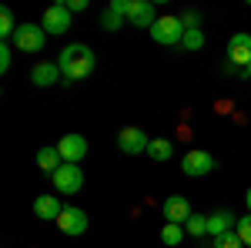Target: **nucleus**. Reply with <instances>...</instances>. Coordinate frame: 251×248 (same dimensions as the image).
Listing matches in <instances>:
<instances>
[{"label":"nucleus","instance_id":"obj_12","mask_svg":"<svg viewBox=\"0 0 251 248\" xmlns=\"http://www.w3.org/2000/svg\"><path fill=\"white\" fill-rule=\"evenodd\" d=\"M127 24L131 27H154L157 14H154V3L151 0H131V10H127Z\"/></svg>","mask_w":251,"mask_h":248},{"label":"nucleus","instance_id":"obj_19","mask_svg":"<svg viewBox=\"0 0 251 248\" xmlns=\"http://www.w3.org/2000/svg\"><path fill=\"white\" fill-rule=\"evenodd\" d=\"M184 235H188L184 225H171V221H164V228H161V242H164V245H181Z\"/></svg>","mask_w":251,"mask_h":248},{"label":"nucleus","instance_id":"obj_11","mask_svg":"<svg viewBox=\"0 0 251 248\" xmlns=\"http://www.w3.org/2000/svg\"><path fill=\"white\" fill-rule=\"evenodd\" d=\"M57 228L64 231V235H71V238H77V235H84L87 231V211L80 208H64L57 218Z\"/></svg>","mask_w":251,"mask_h":248},{"label":"nucleus","instance_id":"obj_15","mask_svg":"<svg viewBox=\"0 0 251 248\" xmlns=\"http://www.w3.org/2000/svg\"><path fill=\"white\" fill-rule=\"evenodd\" d=\"M234 215L231 211H214V215H208V235L211 238H218V235H225V231H234Z\"/></svg>","mask_w":251,"mask_h":248},{"label":"nucleus","instance_id":"obj_23","mask_svg":"<svg viewBox=\"0 0 251 248\" xmlns=\"http://www.w3.org/2000/svg\"><path fill=\"white\" fill-rule=\"evenodd\" d=\"M100 27H104V30H121V27H124V17H121V14H114V10L107 7V10L100 14Z\"/></svg>","mask_w":251,"mask_h":248},{"label":"nucleus","instance_id":"obj_16","mask_svg":"<svg viewBox=\"0 0 251 248\" xmlns=\"http://www.w3.org/2000/svg\"><path fill=\"white\" fill-rule=\"evenodd\" d=\"M60 165H64V158H60L57 144H47V148H40V151H37V168H40V171L54 174Z\"/></svg>","mask_w":251,"mask_h":248},{"label":"nucleus","instance_id":"obj_9","mask_svg":"<svg viewBox=\"0 0 251 248\" xmlns=\"http://www.w3.org/2000/svg\"><path fill=\"white\" fill-rule=\"evenodd\" d=\"M148 144H151V138L141 128H124V131L117 134V148L124 154H148Z\"/></svg>","mask_w":251,"mask_h":248},{"label":"nucleus","instance_id":"obj_26","mask_svg":"<svg viewBox=\"0 0 251 248\" xmlns=\"http://www.w3.org/2000/svg\"><path fill=\"white\" fill-rule=\"evenodd\" d=\"M181 24H184V30H194V27H198V14H194V10L181 14Z\"/></svg>","mask_w":251,"mask_h":248},{"label":"nucleus","instance_id":"obj_4","mask_svg":"<svg viewBox=\"0 0 251 248\" xmlns=\"http://www.w3.org/2000/svg\"><path fill=\"white\" fill-rule=\"evenodd\" d=\"M50 181H54V188L60 194H77L84 188V171H80V165H71V161H64L57 171L50 174Z\"/></svg>","mask_w":251,"mask_h":248},{"label":"nucleus","instance_id":"obj_29","mask_svg":"<svg viewBox=\"0 0 251 248\" xmlns=\"http://www.w3.org/2000/svg\"><path fill=\"white\" fill-rule=\"evenodd\" d=\"M241 74H245V77L251 81V64H248V67H241Z\"/></svg>","mask_w":251,"mask_h":248},{"label":"nucleus","instance_id":"obj_28","mask_svg":"<svg viewBox=\"0 0 251 248\" xmlns=\"http://www.w3.org/2000/svg\"><path fill=\"white\" fill-rule=\"evenodd\" d=\"M245 205H248V215H251V188H248V194H245Z\"/></svg>","mask_w":251,"mask_h":248},{"label":"nucleus","instance_id":"obj_14","mask_svg":"<svg viewBox=\"0 0 251 248\" xmlns=\"http://www.w3.org/2000/svg\"><path fill=\"white\" fill-rule=\"evenodd\" d=\"M60 211H64V205H60L57 194H40V198H34V215L44 218V221H57Z\"/></svg>","mask_w":251,"mask_h":248},{"label":"nucleus","instance_id":"obj_6","mask_svg":"<svg viewBox=\"0 0 251 248\" xmlns=\"http://www.w3.org/2000/svg\"><path fill=\"white\" fill-rule=\"evenodd\" d=\"M181 171L188 178H204V174L214 171V158L208 151H188L181 158Z\"/></svg>","mask_w":251,"mask_h":248},{"label":"nucleus","instance_id":"obj_3","mask_svg":"<svg viewBox=\"0 0 251 248\" xmlns=\"http://www.w3.org/2000/svg\"><path fill=\"white\" fill-rule=\"evenodd\" d=\"M151 37H154V44H161V47H181V40H184V24H181V17H157V24L151 27Z\"/></svg>","mask_w":251,"mask_h":248},{"label":"nucleus","instance_id":"obj_17","mask_svg":"<svg viewBox=\"0 0 251 248\" xmlns=\"http://www.w3.org/2000/svg\"><path fill=\"white\" fill-rule=\"evenodd\" d=\"M171 154H174V144L168 138H154V141L148 144V158H151V161H171Z\"/></svg>","mask_w":251,"mask_h":248},{"label":"nucleus","instance_id":"obj_25","mask_svg":"<svg viewBox=\"0 0 251 248\" xmlns=\"http://www.w3.org/2000/svg\"><path fill=\"white\" fill-rule=\"evenodd\" d=\"M10 60H14V44H10V40H3V44H0V74H7V71H10Z\"/></svg>","mask_w":251,"mask_h":248},{"label":"nucleus","instance_id":"obj_5","mask_svg":"<svg viewBox=\"0 0 251 248\" xmlns=\"http://www.w3.org/2000/svg\"><path fill=\"white\" fill-rule=\"evenodd\" d=\"M71 24H74V14H71L64 3H50V7L44 10V20H40V27H44L50 37L67 34V30H71Z\"/></svg>","mask_w":251,"mask_h":248},{"label":"nucleus","instance_id":"obj_24","mask_svg":"<svg viewBox=\"0 0 251 248\" xmlns=\"http://www.w3.org/2000/svg\"><path fill=\"white\" fill-rule=\"evenodd\" d=\"M234 231H238V238L245 242V248H251V215H241L238 225H234Z\"/></svg>","mask_w":251,"mask_h":248},{"label":"nucleus","instance_id":"obj_18","mask_svg":"<svg viewBox=\"0 0 251 248\" xmlns=\"http://www.w3.org/2000/svg\"><path fill=\"white\" fill-rule=\"evenodd\" d=\"M184 231H188L191 238H204V235H208V215H191V218L184 221Z\"/></svg>","mask_w":251,"mask_h":248},{"label":"nucleus","instance_id":"obj_1","mask_svg":"<svg viewBox=\"0 0 251 248\" xmlns=\"http://www.w3.org/2000/svg\"><path fill=\"white\" fill-rule=\"evenodd\" d=\"M94 51L87 47V44H67L64 51H60V57H57V67H60V74H64V84H74V81H84V77L94 71Z\"/></svg>","mask_w":251,"mask_h":248},{"label":"nucleus","instance_id":"obj_20","mask_svg":"<svg viewBox=\"0 0 251 248\" xmlns=\"http://www.w3.org/2000/svg\"><path fill=\"white\" fill-rule=\"evenodd\" d=\"M17 20H14V10H10V7H3V10H0V34H3V40H10L14 37V34H17Z\"/></svg>","mask_w":251,"mask_h":248},{"label":"nucleus","instance_id":"obj_22","mask_svg":"<svg viewBox=\"0 0 251 248\" xmlns=\"http://www.w3.org/2000/svg\"><path fill=\"white\" fill-rule=\"evenodd\" d=\"M211 248H245V242L238 238V231H225L211 242Z\"/></svg>","mask_w":251,"mask_h":248},{"label":"nucleus","instance_id":"obj_2","mask_svg":"<svg viewBox=\"0 0 251 248\" xmlns=\"http://www.w3.org/2000/svg\"><path fill=\"white\" fill-rule=\"evenodd\" d=\"M10 44H14V51H20V54H40L44 44H47V30L40 24H20L17 34L10 37Z\"/></svg>","mask_w":251,"mask_h":248},{"label":"nucleus","instance_id":"obj_27","mask_svg":"<svg viewBox=\"0 0 251 248\" xmlns=\"http://www.w3.org/2000/svg\"><path fill=\"white\" fill-rule=\"evenodd\" d=\"M64 7L71 14H80V10H87V0H64Z\"/></svg>","mask_w":251,"mask_h":248},{"label":"nucleus","instance_id":"obj_10","mask_svg":"<svg viewBox=\"0 0 251 248\" xmlns=\"http://www.w3.org/2000/svg\"><path fill=\"white\" fill-rule=\"evenodd\" d=\"M251 64V34H234L228 40V67H248Z\"/></svg>","mask_w":251,"mask_h":248},{"label":"nucleus","instance_id":"obj_8","mask_svg":"<svg viewBox=\"0 0 251 248\" xmlns=\"http://www.w3.org/2000/svg\"><path fill=\"white\" fill-rule=\"evenodd\" d=\"M57 151L64 161H71V165H80L84 158H87V138L84 134H64L57 141Z\"/></svg>","mask_w":251,"mask_h":248},{"label":"nucleus","instance_id":"obj_13","mask_svg":"<svg viewBox=\"0 0 251 248\" xmlns=\"http://www.w3.org/2000/svg\"><path fill=\"white\" fill-rule=\"evenodd\" d=\"M60 77L64 74H60L57 60H40V64L30 67V84H34V87H50V84H57Z\"/></svg>","mask_w":251,"mask_h":248},{"label":"nucleus","instance_id":"obj_21","mask_svg":"<svg viewBox=\"0 0 251 248\" xmlns=\"http://www.w3.org/2000/svg\"><path fill=\"white\" fill-rule=\"evenodd\" d=\"M181 47H184V51H201V47H204V30H201V27H194V30H184V40H181Z\"/></svg>","mask_w":251,"mask_h":248},{"label":"nucleus","instance_id":"obj_7","mask_svg":"<svg viewBox=\"0 0 251 248\" xmlns=\"http://www.w3.org/2000/svg\"><path fill=\"white\" fill-rule=\"evenodd\" d=\"M161 215H164V221H171V225H184L194 211H191V201H188L184 194H171V198H164Z\"/></svg>","mask_w":251,"mask_h":248}]
</instances>
